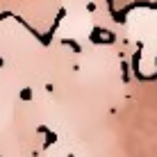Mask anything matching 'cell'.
Segmentation results:
<instances>
[{
    "label": "cell",
    "instance_id": "6da1fadb",
    "mask_svg": "<svg viewBox=\"0 0 157 157\" xmlns=\"http://www.w3.org/2000/svg\"><path fill=\"white\" fill-rule=\"evenodd\" d=\"M116 32L107 30V28H100V25H94L91 28V34H89V41L96 43V46H112V43H116Z\"/></svg>",
    "mask_w": 157,
    "mask_h": 157
},
{
    "label": "cell",
    "instance_id": "7a4b0ae2",
    "mask_svg": "<svg viewBox=\"0 0 157 157\" xmlns=\"http://www.w3.org/2000/svg\"><path fill=\"white\" fill-rule=\"evenodd\" d=\"M36 132L46 137V141H43V148H50L52 144H57V134L52 132V130L48 128V125H36Z\"/></svg>",
    "mask_w": 157,
    "mask_h": 157
},
{
    "label": "cell",
    "instance_id": "3957f363",
    "mask_svg": "<svg viewBox=\"0 0 157 157\" xmlns=\"http://www.w3.org/2000/svg\"><path fill=\"white\" fill-rule=\"evenodd\" d=\"M121 80H123V84H130V80H132V66H130V62L125 57L121 59Z\"/></svg>",
    "mask_w": 157,
    "mask_h": 157
},
{
    "label": "cell",
    "instance_id": "277c9868",
    "mask_svg": "<svg viewBox=\"0 0 157 157\" xmlns=\"http://www.w3.org/2000/svg\"><path fill=\"white\" fill-rule=\"evenodd\" d=\"M62 43L66 48H71V50L75 52V55H80V52H82V43L80 41H75V39H68V36H62Z\"/></svg>",
    "mask_w": 157,
    "mask_h": 157
},
{
    "label": "cell",
    "instance_id": "5b68a950",
    "mask_svg": "<svg viewBox=\"0 0 157 157\" xmlns=\"http://www.w3.org/2000/svg\"><path fill=\"white\" fill-rule=\"evenodd\" d=\"M18 98L23 100V102L34 100V89H32V86H23V89H21V94H18Z\"/></svg>",
    "mask_w": 157,
    "mask_h": 157
},
{
    "label": "cell",
    "instance_id": "8992f818",
    "mask_svg": "<svg viewBox=\"0 0 157 157\" xmlns=\"http://www.w3.org/2000/svg\"><path fill=\"white\" fill-rule=\"evenodd\" d=\"M86 12L94 14V12H96V2H86Z\"/></svg>",
    "mask_w": 157,
    "mask_h": 157
},
{
    "label": "cell",
    "instance_id": "52a82bcc",
    "mask_svg": "<svg viewBox=\"0 0 157 157\" xmlns=\"http://www.w3.org/2000/svg\"><path fill=\"white\" fill-rule=\"evenodd\" d=\"M150 9H157V0H155V2H150Z\"/></svg>",
    "mask_w": 157,
    "mask_h": 157
},
{
    "label": "cell",
    "instance_id": "ba28073f",
    "mask_svg": "<svg viewBox=\"0 0 157 157\" xmlns=\"http://www.w3.org/2000/svg\"><path fill=\"white\" fill-rule=\"evenodd\" d=\"M2 66H5V59H2V57H0V68H2Z\"/></svg>",
    "mask_w": 157,
    "mask_h": 157
}]
</instances>
